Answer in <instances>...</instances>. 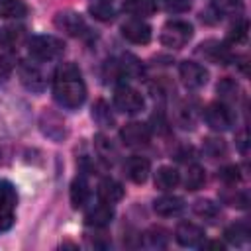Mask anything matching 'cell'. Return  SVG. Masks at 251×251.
<instances>
[{
    "label": "cell",
    "instance_id": "obj_19",
    "mask_svg": "<svg viewBox=\"0 0 251 251\" xmlns=\"http://www.w3.org/2000/svg\"><path fill=\"white\" fill-rule=\"evenodd\" d=\"M88 196H90V190H88L86 180L82 176L75 178L71 182V204H73V208H82L88 202Z\"/></svg>",
    "mask_w": 251,
    "mask_h": 251
},
{
    "label": "cell",
    "instance_id": "obj_4",
    "mask_svg": "<svg viewBox=\"0 0 251 251\" xmlns=\"http://www.w3.org/2000/svg\"><path fill=\"white\" fill-rule=\"evenodd\" d=\"M114 106L124 114H137L143 110L145 100L139 90H135L127 84H120L114 92Z\"/></svg>",
    "mask_w": 251,
    "mask_h": 251
},
{
    "label": "cell",
    "instance_id": "obj_36",
    "mask_svg": "<svg viewBox=\"0 0 251 251\" xmlns=\"http://www.w3.org/2000/svg\"><path fill=\"white\" fill-rule=\"evenodd\" d=\"M222 198L226 200V204L235 206V208H245L249 204V198L245 192H231V194H222Z\"/></svg>",
    "mask_w": 251,
    "mask_h": 251
},
{
    "label": "cell",
    "instance_id": "obj_35",
    "mask_svg": "<svg viewBox=\"0 0 251 251\" xmlns=\"http://www.w3.org/2000/svg\"><path fill=\"white\" fill-rule=\"evenodd\" d=\"M176 122L186 129V127H194V110L188 104H180L176 110Z\"/></svg>",
    "mask_w": 251,
    "mask_h": 251
},
{
    "label": "cell",
    "instance_id": "obj_18",
    "mask_svg": "<svg viewBox=\"0 0 251 251\" xmlns=\"http://www.w3.org/2000/svg\"><path fill=\"white\" fill-rule=\"evenodd\" d=\"M192 210H194V214H196L198 218H202V220H206V222H216V220L220 218V206H218L216 202L208 200V198L196 200V202L192 204Z\"/></svg>",
    "mask_w": 251,
    "mask_h": 251
},
{
    "label": "cell",
    "instance_id": "obj_6",
    "mask_svg": "<svg viewBox=\"0 0 251 251\" xmlns=\"http://www.w3.org/2000/svg\"><path fill=\"white\" fill-rule=\"evenodd\" d=\"M120 139L124 141V145H127L131 149H139L149 143L151 129H149V126H145L141 122H129L120 129Z\"/></svg>",
    "mask_w": 251,
    "mask_h": 251
},
{
    "label": "cell",
    "instance_id": "obj_40",
    "mask_svg": "<svg viewBox=\"0 0 251 251\" xmlns=\"http://www.w3.org/2000/svg\"><path fill=\"white\" fill-rule=\"evenodd\" d=\"M10 73V65L4 61V59H0V80L2 78H6V75Z\"/></svg>",
    "mask_w": 251,
    "mask_h": 251
},
{
    "label": "cell",
    "instance_id": "obj_31",
    "mask_svg": "<svg viewBox=\"0 0 251 251\" xmlns=\"http://www.w3.org/2000/svg\"><path fill=\"white\" fill-rule=\"evenodd\" d=\"M92 118H94L102 127H108V126L114 124V116L110 114V108H108V104H106L104 100H98V102L94 104V108H92Z\"/></svg>",
    "mask_w": 251,
    "mask_h": 251
},
{
    "label": "cell",
    "instance_id": "obj_25",
    "mask_svg": "<svg viewBox=\"0 0 251 251\" xmlns=\"http://www.w3.org/2000/svg\"><path fill=\"white\" fill-rule=\"evenodd\" d=\"M226 239L233 245H243L247 239H249V226L243 224V222H237V224H231L227 229H226Z\"/></svg>",
    "mask_w": 251,
    "mask_h": 251
},
{
    "label": "cell",
    "instance_id": "obj_32",
    "mask_svg": "<svg viewBox=\"0 0 251 251\" xmlns=\"http://www.w3.org/2000/svg\"><path fill=\"white\" fill-rule=\"evenodd\" d=\"M86 243L94 249H106L110 245V235L104 231V227H92V231L86 233Z\"/></svg>",
    "mask_w": 251,
    "mask_h": 251
},
{
    "label": "cell",
    "instance_id": "obj_7",
    "mask_svg": "<svg viewBox=\"0 0 251 251\" xmlns=\"http://www.w3.org/2000/svg\"><path fill=\"white\" fill-rule=\"evenodd\" d=\"M122 35L135 45H145L151 41V25L141 18H129L122 24Z\"/></svg>",
    "mask_w": 251,
    "mask_h": 251
},
{
    "label": "cell",
    "instance_id": "obj_2",
    "mask_svg": "<svg viewBox=\"0 0 251 251\" xmlns=\"http://www.w3.org/2000/svg\"><path fill=\"white\" fill-rule=\"evenodd\" d=\"M27 51L37 61H53L63 55L65 43L53 35H33L27 39Z\"/></svg>",
    "mask_w": 251,
    "mask_h": 251
},
{
    "label": "cell",
    "instance_id": "obj_22",
    "mask_svg": "<svg viewBox=\"0 0 251 251\" xmlns=\"http://www.w3.org/2000/svg\"><path fill=\"white\" fill-rule=\"evenodd\" d=\"M27 14L24 0H0V18H22Z\"/></svg>",
    "mask_w": 251,
    "mask_h": 251
},
{
    "label": "cell",
    "instance_id": "obj_13",
    "mask_svg": "<svg viewBox=\"0 0 251 251\" xmlns=\"http://www.w3.org/2000/svg\"><path fill=\"white\" fill-rule=\"evenodd\" d=\"M153 210H155V214H159L163 218H173V216H178L184 210V200L180 196L165 194V196H161L153 202Z\"/></svg>",
    "mask_w": 251,
    "mask_h": 251
},
{
    "label": "cell",
    "instance_id": "obj_15",
    "mask_svg": "<svg viewBox=\"0 0 251 251\" xmlns=\"http://www.w3.org/2000/svg\"><path fill=\"white\" fill-rule=\"evenodd\" d=\"M96 194H98V200L114 204V202H120L124 198V186L114 178H104V180H100Z\"/></svg>",
    "mask_w": 251,
    "mask_h": 251
},
{
    "label": "cell",
    "instance_id": "obj_28",
    "mask_svg": "<svg viewBox=\"0 0 251 251\" xmlns=\"http://www.w3.org/2000/svg\"><path fill=\"white\" fill-rule=\"evenodd\" d=\"M16 204H18V192H16L14 184L10 180L0 178V206H6L10 210H14Z\"/></svg>",
    "mask_w": 251,
    "mask_h": 251
},
{
    "label": "cell",
    "instance_id": "obj_23",
    "mask_svg": "<svg viewBox=\"0 0 251 251\" xmlns=\"http://www.w3.org/2000/svg\"><path fill=\"white\" fill-rule=\"evenodd\" d=\"M218 94H220L222 102L229 106V102H235V100L239 98V86H237L235 80L224 78V80L218 82Z\"/></svg>",
    "mask_w": 251,
    "mask_h": 251
},
{
    "label": "cell",
    "instance_id": "obj_29",
    "mask_svg": "<svg viewBox=\"0 0 251 251\" xmlns=\"http://www.w3.org/2000/svg\"><path fill=\"white\" fill-rule=\"evenodd\" d=\"M25 39L24 27H4L0 31V43L6 47H16Z\"/></svg>",
    "mask_w": 251,
    "mask_h": 251
},
{
    "label": "cell",
    "instance_id": "obj_10",
    "mask_svg": "<svg viewBox=\"0 0 251 251\" xmlns=\"http://www.w3.org/2000/svg\"><path fill=\"white\" fill-rule=\"evenodd\" d=\"M18 76H20L22 84L31 92H41L45 88V76H43L41 69L33 63L22 61L18 65Z\"/></svg>",
    "mask_w": 251,
    "mask_h": 251
},
{
    "label": "cell",
    "instance_id": "obj_20",
    "mask_svg": "<svg viewBox=\"0 0 251 251\" xmlns=\"http://www.w3.org/2000/svg\"><path fill=\"white\" fill-rule=\"evenodd\" d=\"M169 243V235L163 227H149L143 233V245L149 249H161Z\"/></svg>",
    "mask_w": 251,
    "mask_h": 251
},
{
    "label": "cell",
    "instance_id": "obj_11",
    "mask_svg": "<svg viewBox=\"0 0 251 251\" xmlns=\"http://www.w3.org/2000/svg\"><path fill=\"white\" fill-rule=\"evenodd\" d=\"M175 239L182 247H198L204 241V229L192 222H180L175 229Z\"/></svg>",
    "mask_w": 251,
    "mask_h": 251
},
{
    "label": "cell",
    "instance_id": "obj_9",
    "mask_svg": "<svg viewBox=\"0 0 251 251\" xmlns=\"http://www.w3.org/2000/svg\"><path fill=\"white\" fill-rule=\"evenodd\" d=\"M55 27L67 35H73V37H78L86 31V24L82 20L80 14L73 12V10H65V12H59L55 16Z\"/></svg>",
    "mask_w": 251,
    "mask_h": 251
},
{
    "label": "cell",
    "instance_id": "obj_39",
    "mask_svg": "<svg viewBox=\"0 0 251 251\" xmlns=\"http://www.w3.org/2000/svg\"><path fill=\"white\" fill-rule=\"evenodd\" d=\"M202 245V249H224V243H220V241H202L200 243Z\"/></svg>",
    "mask_w": 251,
    "mask_h": 251
},
{
    "label": "cell",
    "instance_id": "obj_26",
    "mask_svg": "<svg viewBox=\"0 0 251 251\" xmlns=\"http://www.w3.org/2000/svg\"><path fill=\"white\" fill-rule=\"evenodd\" d=\"M247 31H249L247 20H243V18L235 20V24H233V25L229 27V31H227V43H229V45L243 43V41L247 39Z\"/></svg>",
    "mask_w": 251,
    "mask_h": 251
},
{
    "label": "cell",
    "instance_id": "obj_34",
    "mask_svg": "<svg viewBox=\"0 0 251 251\" xmlns=\"http://www.w3.org/2000/svg\"><path fill=\"white\" fill-rule=\"evenodd\" d=\"M218 178H220L222 182H226V184L233 186L235 182H239V180H241V171H239V167H237V165H227V167L220 169Z\"/></svg>",
    "mask_w": 251,
    "mask_h": 251
},
{
    "label": "cell",
    "instance_id": "obj_12",
    "mask_svg": "<svg viewBox=\"0 0 251 251\" xmlns=\"http://www.w3.org/2000/svg\"><path fill=\"white\" fill-rule=\"evenodd\" d=\"M114 218V210H112V204L108 202H98L94 206H90L84 214V220L90 227H106Z\"/></svg>",
    "mask_w": 251,
    "mask_h": 251
},
{
    "label": "cell",
    "instance_id": "obj_27",
    "mask_svg": "<svg viewBox=\"0 0 251 251\" xmlns=\"http://www.w3.org/2000/svg\"><path fill=\"white\" fill-rule=\"evenodd\" d=\"M94 145H96V151H98V155H100V157H102L106 163H112V161L116 159L118 151H116V147L110 143V139H108L106 135L98 133V135L94 137Z\"/></svg>",
    "mask_w": 251,
    "mask_h": 251
},
{
    "label": "cell",
    "instance_id": "obj_30",
    "mask_svg": "<svg viewBox=\"0 0 251 251\" xmlns=\"http://www.w3.org/2000/svg\"><path fill=\"white\" fill-rule=\"evenodd\" d=\"M88 12H90L96 20H102V22H110V20L116 16V12H114V8L110 6L108 0H98V2L90 4V6H88Z\"/></svg>",
    "mask_w": 251,
    "mask_h": 251
},
{
    "label": "cell",
    "instance_id": "obj_37",
    "mask_svg": "<svg viewBox=\"0 0 251 251\" xmlns=\"http://www.w3.org/2000/svg\"><path fill=\"white\" fill-rule=\"evenodd\" d=\"M14 224V212L6 206H0V231L10 229Z\"/></svg>",
    "mask_w": 251,
    "mask_h": 251
},
{
    "label": "cell",
    "instance_id": "obj_14",
    "mask_svg": "<svg viewBox=\"0 0 251 251\" xmlns=\"http://www.w3.org/2000/svg\"><path fill=\"white\" fill-rule=\"evenodd\" d=\"M126 173H127V178H129L131 182L141 184V182L147 180V176H149V173H151V163H149V159L139 157V155L129 157L127 163H126Z\"/></svg>",
    "mask_w": 251,
    "mask_h": 251
},
{
    "label": "cell",
    "instance_id": "obj_21",
    "mask_svg": "<svg viewBox=\"0 0 251 251\" xmlns=\"http://www.w3.org/2000/svg\"><path fill=\"white\" fill-rule=\"evenodd\" d=\"M124 10L135 18H143L155 10V0H126Z\"/></svg>",
    "mask_w": 251,
    "mask_h": 251
},
{
    "label": "cell",
    "instance_id": "obj_1",
    "mask_svg": "<svg viewBox=\"0 0 251 251\" xmlns=\"http://www.w3.org/2000/svg\"><path fill=\"white\" fill-rule=\"evenodd\" d=\"M53 96L65 108H78L86 100V86L76 65L61 63L53 75Z\"/></svg>",
    "mask_w": 251,
    "mask_h": 251
},
{
    "label": "cell",
    "instance_id": "obj_33",
    "mask_svg": "<svg viewBox=\"0 0 251 251\" xmlns=\"http://www.w3.org/2000/svg\"><path fill=\"white\" fill-rule=\"evenodd\" d=\"M204 151H206L212 159H218V157H224V155L227 153V147H226L224 139H214V137H210V139L204 141Z\"/></svg>",
    "mask_w": 251,
    "mask_h": 251
},
{
    "label": "cell",
    "instance_id": "obj_38",
    "mask_svg": "<svg viewBox=\"0 0 251 251\" xmlns=\"http://www.w3.org/2000/svg\"><path fill=\"white\" fill-rule=\"evenodd\" d=\"M161 2L169 12H184L186 8H190L188 0H161Z\"/></svg>",
    "mask_w": 251,
    "mask_h": 251
},
{
    "label": "cell",
    "instance_id": "obj_3",
    "mask_svg": "<svg viewBox=\"0 0 251 251\" xmlns=\"http://www.w3.org/2000/svg\"><path fill=\"white\" fill-rule=\"evenodd\" d=\"M192 37V25L184 20H171L163 25L161 31V43L171 49H180L184 47Z\"/></svg>",
    "mask_w": 251,
    "mask_h": 251
},
{
    "label": "cell",
    "instance_id": "obj_16",
    "mask_svg": "<svg viewBox=\"0 0 251 251\" xmlns=\"http://www.w3.org/2000/svg\"><path fill=\"white\" fill-rule=\"evenodd\" d=\"M200 47H202V49H200V53H202V55H206L208 59L216 61V63L227 65V63L233 59V55H231L229 47H227V45H224V43H218V41H208V43H202Z\"/></svg>",
    "mask_w": 251,
    "mask_h": 251
},
{
    "label": "cell",
    "instance_id": "obj_17",
    "mask_svg": "<svg viewBox=\"0 0 251 251\" xmlns=\"http://www.w3.org/2000/svg\"><path fill=\"white\" fill-rule=\"evenodd\" d=\"M180 182V175L173 167H161L155 173V186L159 190H173Z\"/></svg>",
    "mask_w": 251,
    "mask_h": 251
},
{
    "label": "cell",
    "instance_id": "obj_5",
    "mask_svg": "<svg viewBox=\"0 0 251 251\" xmlns=\"http://www.w3.org/2000/svg\"><path fill=\"white\" fill-rule=\"evenodd\" d=\"M204 120L214 131H227L233 126V112L224 102H212L204 108Z\"/></svg>",
    "mask_w": 251,
    "mask_h": 251
},
{
    "label": "cell",
    "instance_id": "obj_24",
    "mask_svg": "<svg viewBox=\"0 0 251 251\" xmlns=\"http://www.w3.org/2000/svg\"><path fill=\"white\" fill-rule=\"evenodd\" d=\"M204 182H206V171L200 165H190L188 173H186V178H184L186 190H198V188L204 186Z\"/></svg>",
    "mask_w": 251,
    "mask_h": 251
},
{
    "label": "cell",
    "instance_id": "obj_8",
    "mask_svg": "<svg viewBox=\"0 0 251 251\" xmlns=\"http://www.w3.org/2000/svg\"><path fill=\"white\" fill-rule=\"evenodd\" d=\"M178 76L186 88H200L208 80V71L194 61H182L178 65Z\"/></svg>",
    "mask_w": 251,
    "mask_h": 251
}]
</instances>
